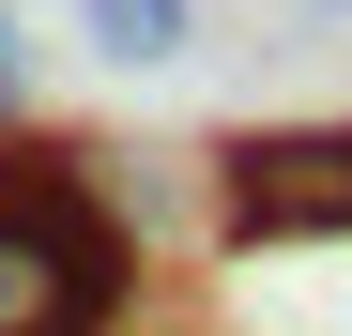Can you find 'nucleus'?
<instances>
[{
  "mask_svg": "<svg viewBox=\"0 0 352 336\" xmlns=\"http://www.w3.org/2000/svg\"><path fill=\"white\" fill-rule=\"evenodd\" d=\"M230 245H337L352 230V123H261L199 168Z\"/></svg>",
  "mask_w": 352,
  "mask_h": 336,
  "instance_id": "nucleus-2",
  "label": "nucleus"
},
{
  "mask_svg": "<svg viewBox=\"0 0 352 336\" xmlns=\"http://www.w3.org/2000/svg\"><path fill=\"white\" fill-rule=\"evenodd\" d=\"M291 16H352V0H291Z\"/></svg>",
  "mask_w": 352,
  "mask_h": 336,
  "instance_id": "nucleus-5",
  "label": "nucleus"
},
{
  "mask_svg": "<svg viewBox=\"0 0 352 336\" xmlns=\"http://www.w3.org/2000/svg\"><path fill=\"white\" fill-rule=\"evenodd\" d=\"M77 46L123 62V77H168V62L199 46V0H77Z\"/></svg>",
  "mask_w": 352,
  "mask_h": 336,
  "instance_id": "nucleus-3",
  "label": "nucleus"
},
{
  "mask_svg": "<svg viewBox=\"0 0 352 336\" xmlns=\"http://www.w3.org/2000/svg\"><path fill=\"white\" fill-rule=\"evenodd\" d=\"M138 291V230L77 138L0 123V336H107Z\"/></svg>",
  "mask_w": 352,
  "mask_h": 336,
  "instance_id": "nucleus-1",
  "label": "nucleus"
},
{
  "mask_svg": "<svg viewBox=\"0 0 352 336\" xmlns=\"http://www.w3.org/2000/svg\"><path fill=\"white\" fill-rule=\"evenodd\" d=\"M0 123H16V0H0Z\"/></svg>",
  "mask_w": 352,
  "mask_h": 336,
  "instance_id": "nucleus-4",
  "label": "nucleus"
}]
</instances>
